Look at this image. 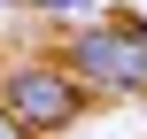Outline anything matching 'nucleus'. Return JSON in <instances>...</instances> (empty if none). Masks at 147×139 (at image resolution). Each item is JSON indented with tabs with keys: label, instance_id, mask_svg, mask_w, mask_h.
Wrapping results in <instances>:
<instances>
[{
	"label": "nucleus",
	"instance_id": "1",
	"mask_svg": "<svg viewBox=\"0 0 147 139\" xmlns=\"http://www.w3.org/2000/svg\"><path fill=\"white\" fill-rule=\"evenodd\" d=\"M62 70L93 93H147V39L116 15V23H85L62 46Z\"/></svg>",
	"mask_w": 147,
	"mask_h": 139
},
{
	"label": "nucleus",
	"instance_id": "2",
	"mask_svg": "<svg viewBox=\"0 0 147 139\" xmlns=\"http://www.w3.org/2000/svg\"><path fill=\"white\" fill-rule=\"evenodd\" d=\"M0 108L23 116L31 132H62V124H78L85 85L62 62H0Z\"/></svg>",
	"mask_w": 147,
	"mask_h": 139
},
{
	"label": "nucleus",
	"instance_id": "3",
	"mask_svg": "<svg viewBox=\"0 0 147 139\" xmlns=\"http://www.w3.org/2000/svg\"><path fill=\"white\" fill-rule=\"evenodd\" d=\"M23 8H47V15H85L93 0H23Z\"/></svg>",
	"mask_w": 147,
	"mask_h": 139
},
{
	"label": "nucleus",
	"instance_id": "4",
	"mask_svg": "<svg viewBox=\"0 0 147 139\" xmlns=\"http://www.w3.org/2000/svg\"><path fill=\"white\" fill-rule=\"evenodd\" d=\"M0 139H39V132H31L23 116H8V108H0Z\"/></svg>",
	"mask_w": 147,
	"mask_h": 139
}]
</instances>
